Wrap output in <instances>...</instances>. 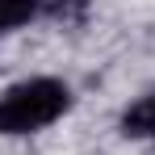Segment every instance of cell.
Wrapping results in <instances>:
<instances>
[{
    "label": "cell",
    "mask_w": 155,
    "mask_h": 155,
    "mask_svg": "<svg viewBox=\"0 0 155 155\" xmlns=\"http://www.w3.org/2000/svg\"><path fill=\"white\" fill-rule=\"evenodd\" d=\"M71 109V88L54 76H34L0 97V138H21L54 126Z\"/></svg>",
    "instance_id": "cell-1"
},
{
    "label": "cell",
    "mask_w": 155,
    "mask_h": 155,
    "mask_svg": "<svg viewBox=\"0 0 155 155\" xmlns=\"http://www.w3.org/2000/svg\"><path fill=\"white\" fill-rule=\"evenodd\" d=\"M117 126H122L126 138H147V143H155V92L130 101L126 109H122V122H117Z\"/></svg>",
    "instance_id": "cell-2"
},
{
    "label": "cell",
    "mask_w": 155,
    "mask_h": 155,
    "mask_svg": "<svg viewBox=\"0 0 155 155\" xmlns=\"http://www.w3.org/2000/svg\"><path fill=\"white\" fill-rule=\"evenodd\" d=\"M42 13H46V0H0V34H13V29L29 25Z\"/></svg>",
    "instance_id": "cell-3"
}]
</instances>
